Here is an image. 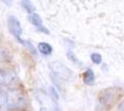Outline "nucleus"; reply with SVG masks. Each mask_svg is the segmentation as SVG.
<instances>
[{"label":"nucleus","instance_id":"4","mask_svg":"<svg viewBox=\"0 0 124 111\" xmlns=\"http://www.w3.org/2000/svg\"><path fill=\"white\" fill-rule=\"evenodd\" d=\"M50 68H51V70H52V72L54 73V74L58 75L60 78L68 80L69 78L72 77L71 71L69 70L66 66L60 63L59 61H53V62L51 63V66H50Z\"/></svg>","mask_w":124,"mask_h":111},{"label":"nucleus","instance_id":"10","mask_svg":"<svg viewBox=\"0 0 124 111\" xmlns=\"http://www.w3.org/2000/svg\"><path fill=\"white\" fill-rule=\"evenodd\" d=\"M19 43H21L23 46H25V47L27 48V50H28L32 55L37 56V51H36L35 47H34V46L32 45V43H31V42L27 41V40H22V39H21L20 41H19Z\"/></svg>","mask_w":124,"mask_h":111},{"label":"nucleus","instance_id":"6","mask_svg":"<svg viewBox=\"0 0 124 111\" xmlns=\"http://www.w3.org/2000/svg\"><path fill=\"white\" fill-rule=\"evenodd\" d=\"M28 20L29 22L32 24L34 27H35L38 31H40L42 33H46V34H49L50 31L49 29L44 26V23H42V19L40 18V16L38 15L37 13H34V14H31V15H28Z\"/></svg>","mask_w":124,"mask_h":111},{"label":"nucleus","instance_id":"14","mask_svg":"<svg viewBox=\"0 0 124 111\" xmlns=\"http://www.w3.org/2000/svg\"><path fill=\"white\" fill-rule=\"evenodd\" d=\"M6 56H7L6 52H5L4 50H3V49L0 48V61L5 60V59H6Z\"/></svg>","mask_w":124,"mask_h":111},{"label":"nucleus","instance_id":"11","mask_svg":"<svg viewBox=\"0 0 124 111\" xmlns=\"http://www.w3.org/2000/svg\"><path fill=\"white\" fill-rule=\"evenodd\" d=\"M66 55H67V58H68L69 60H70L71 62H73L75 64H77V66H79V67H82V66H83V64H82V62H81V61H80L79 59L77 58V57H76V55L73 54V53H72L71 51H68Z\"/></svg>","mask_w":124,"mask_h":111},{"label":"nucleus","instance_id":"8","mask_svg":"<svg viewBox=\"0 0 124 111\" xmlns=\"http://www.w3.org/2000/svg\"><path fill=\"white\" fill-rule=\"evenodd\" d=\"M84 82L87 85H93L95 83V75L91 68H87L84 73Z\"/></svg>","mask_w":124,"mask_h":111},{"label":"nucleus","instance_id":"13","mask_svg":"<svg viewBox=\"0 0 124 111\" xmlns=\"http://www.w3.org/2000/svg\"><path fill=\"white\" fill-rule=\"evenodd\" d=\"M50 95H51V98L53 99V101H54V100H55V101L59 100V94H58L57 90L54 88L53 86L50 87Z\"/></svg>","mask_w":124,"mask_h":111},{"label":"nucleus","instance_id":"7","mask_svg":"<svg viewBox=\"0 0 124 111\" xmlns=\"http://www.w3.org/2000/svg\"><path fill=\"white\" fill-rule=\"evenodd\" d=\"M37 49L39 51L40 54L42 55H51L53 52V47L49 43H46V42H40L37 45Z\"/></svg>","mask_w":124,"mask_h":111},{"label":"nucleus","instance_id":"2","mask_svg":"<svg viewBox=\"0 0 124 111\" xmlns=\"http://www.w3.org/2000/svg\"><path fill=\"white\" fill-rule=\"evenodd\" d=\"M117 97H118V89L108 88L103 90L101 94L99 95V105L102 107L110 106L116 101Z\"/></svg>","mask_w":124,"mask_h":111},{"label":"nucleus","instance_id":"12","mask_svg":"<svg viewBox=\"0 0 124 111\" xmlns=\"http://www.w3.org/2000/svg\"><path fill=\"white\" fill-rule=\"evenodd\" d=\"M91 60L95 64H100L102 61V57L99 53H93V54H91Z\"/></svg>","mask_w":124,"mask_h":111},{"label":"nucleus","instance_id":"3","mask_svg":"<svg viewBox=\"0 0 124 111\" xmlns=\"http://www.w3.org/2000/svg\"><path fill=\"white\" fill-rule=\"evenodd\" d=\"M17 81V75L14 71L0 68V90L4 87L10 86Z\"/></svg>","mask_w":124,"mask_h":111},{"label":"nucleus","instance_id":"15","mask_svg":"<svg viewBox=\"0 0 124 111\" xmlns=\"http://www.w3.org/2000/svg\"><path fill=\"white\" fill-rule=\"evenodd\" d=\"M118 111H124V100L118 106Z\"/></svg>","mask_w":124,"mask_h":111},{"label":"nucleus","instance_id":"9","mask_svg":"<svg viewBox=\"0 0 124 111\" xmlns=\"http://www.w3.org/2000/svg\"><path fill=\"white\" fill-rule=\"evenodd\" d=\"M20 4H21V6H22L23 9H24L29 15L35 13V6L32 4V2H31V1H27V0H22V1H20Z\"/></svg>","mask_w":124,"mask_h":111},{"label":"nucleus","instance_id":"1","mask_svg":"<svg viewBox=\"0 0 124 111\" xmlns=\"http://www.w3.org/2000/svg\"><path fill=\"white\" fill-rule=\"evenodd\" d=\"M25 104V95L21 90L10 89L0 93V111L21 109Z\"/></svg>","mask_w":124,"mask_h":111},{"label":"nucleus","instance_id":"5","mask_svg":"<svg viewBox=\"0 0 124 111\" xmlns=\"http://www.w3.org/2000/svg\"><path fill=\"white\" fill-rule=\"evenodd\" d=\"M7 26H8L9 32L15 36V39L20 41L23 30H22L20 21L18 20V18L15 16H9L8 19H7Z\"/></svg>","mask_w":124,"mask_h":111},{"label":"nucleus","instance_id":"16","mask_svg":"<svg viewBox=\"0 0 124 111\" xmlns=\"http://www.w3.org/2000/svg\"><path fill=\"white\" fill-rule=\"evenodd\" d=\"M39 111H49V110L46 109V108H45V107H41V108L39 109Z\"/></svg>","mask_w":124,"mask_h":111}]
</instances>
